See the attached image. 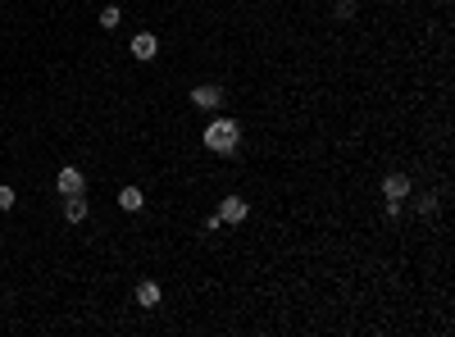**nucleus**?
<instances>
[{"instance_id": "obj_1", "label": "nucleus", "mask_w": 455, "mask_h": 337, "mask_svg": "<svg viewBox=\"0 0 455 337\" xmlns=\"http://www.w3.org/2000/svg\"><path fill=\"white\" fill-rule=\"evenodd\" d=\"M237 137H241V128L232 119H219V123H210V128H205V146H210V151H219V155H232V151H237Z\"/></svg>"}, {"instance_id": "obj_2", "label": "nucleus", "mask_w": 455, "mask_h": 337, "mask_svg": "<svg viewBox=\"0 0 455 337\" xmlns=\"http://www.w3.org/2000/svg\"><path fill=\"white\" fill-rule=\"evenodd\" d=\"M55 187H59V196H77L82 187H87V178L77 174V169H59V178H55Z\"/></svg>"}, {"instance_id": "obj_3", "label": "nucleus", "mask_w": 455, "mask_h": 337, "mask_svg": "<svg viewBox=\"0 0 455 337\" xmlns=\"http://www.w3.org/2000/svg\"><path fill=\"white\" fill-rule=\"evenodd\" d=\"M219 219H223V224H241V219H246V201H241V196H228Z\"/></svg>"}, {"instance_id": "obj_4", "label": "nucleus", "mask_w": 455, "mask_h": 337, "mask_svg": "<svg viewBox=\"0 0 455 337\" xmlns=\"http://www.w3.org/2000/svg\"><path fill=\"white\" fill-rule=\"evenodd\" d=\"M155 51H160V42H155L151 33H137V37H132V55H137V60H155Z\"/></svg>"}, {"instance_id": "obj_5", "label": "nucleus", "mask_w": 455, "mask_h": 337, "mask_svg": "<svg viewBox=\"0 0 455 337\" xmlns=\"http://www.w3.org/2000/svg\"><path fill=\"white\" fill-rule=\"evenodd\" d=\"M382 196H387V201H401V196H410V178H405V174H391L387 183H382Z\"/></svg>"}, {"instance_id": "obj_6", "label": "nucleus", "mask_w": 455, "mask_h": 337, "mask_svg": "<svg viewBox=\"0 0 455 337\" xmlns=\"http://www.w3.org/2000/svg\"><path fill=\"white\" fill-rule=\"evenodd\" d=\"M64 215H68V224H82V219H87V201H82V192L64 196Z\"/></svg>"}, {"instance_id": "obj_7", "label": "nucleus", "mask_w": 455, "mask_h": 337, "mask_svg": "<svg viewBox=\"0 0 455 337\" xmlns=\"http://www.w3.org/2000/svg\"><path fill=\"white\" fill-rule=\"evenodd\" d=\"M192 100H196L201 109H210V105H219V100H223V91H219V87H196Z\"/></svg>"}, {"instance_id": "obj_8", "label": "nucleus", "mask_w": 455, "mask_h": 337, "mask_svg": "<svg viewBox=\"0 0 455 337\" xmlns=\"http://www.w3.org/2000/svg\"><path fill=\"white\" fill-rule=\"evenodd\" d=\"M119 206L123 210H141V206H146V196H141L137 187H123V192H119Z\"/></svg>"}, {"instance_id": "obj_9", "label": "nucleus", "mask_w": 455, "mask_h": 337, "mask_svg": "<svg viewBox=\"0 0 455 337\" xmlns=\"http://www.w3.org/2000/svg\"><path fill=\"white\" fill-rule=\"evenodd\" d=\"M137 305H146V310H151V305H160V287H155V283H141V287H137Z\"/></svg>"}, {"instance_id": "obj_10", "label": "nucleus", "mask_w": 455, "mask_h": 337, "mask_svg": "<svg viewBox=\"0 0 455 337\" xmlns=\"http://www.w3.org/2000/svg\"><path fill=\"white\" fill-rule=\"evenodd\" d=\"M119 19H123L119 5H105V10H100V23H105V28H119Z\"/></svg>"}, {"instance_id": "obj_11", "label": "nucleus", "mask_w": 455, "mask_h": 337, "mask_svg": "<svg viewBox=\"0 0 455 337\" xmlns=\"http://www.w3.org/2000/svg\"><path fill=\"white\" fill-rule=\"evenodd\" d=\"M14 201H19V196H14V187H0V210H14Z\"/></svg>"}]
</instances>
